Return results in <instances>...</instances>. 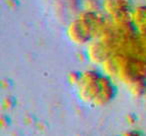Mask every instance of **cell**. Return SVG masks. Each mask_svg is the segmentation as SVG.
<instances>
[{
	"instance_id": "1",
	"label": "cell",
	"mask_w": 146,
	"mask_h": 136,
	"mask_svg": "<svg viewBox=\"0 0 146 136\" xmlns=\"http://www.w3.org/2000/svg\"><path fill=\"white\" fill-rule=\"evenodd\" d=\"M78 92L82 100L94 105H105L114 98L115 86L109 77L89 70L80 75Z\"/></svg>"
},
{
	"instance_id": "2",
	"label": "cell",
	"mask_w": 146,
	"mask_h": 136,
	"mask_svg": "<svg viewBox=\"0 0 146 136\" xmlns=\"http://www.w3.org/2000/svg\"><path fill=\"white\" fill-rule=\"evenodd\" d=\"M121 136H144V134L138 130H128V131L124 132Z\"/></svg>"
}]
</instances>
